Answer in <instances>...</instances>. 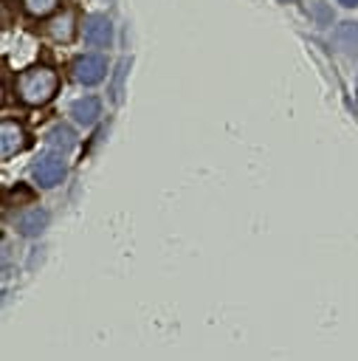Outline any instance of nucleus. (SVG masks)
I'll return each mask as SVG.
<instances>
[{
	"mask_svg": "<svg viewBox=\"0 0 358 361\" xmlns=\"http://www.w3.org/2000/svg\"><path fill=\"white\" fill-rule=\"evenodd\" d=\"M56 93V73L48 68H28L17 79V96L25 104H45Z\"/></svg>",
	"mask_w": 358,
	"mask_h": 361,
	"instance_id": "f257e3e1",
	"label": "nucleus"
},
{
	"mask_svg": "<svg viewBox=\"0 0 358 361\" xmlns=\"http://www.w3.org/2000/svg\"><path fill=\"white\" fill-rule=\"evenodd\" d=\"M104 73H107V59L101 54H82L73 59V76H76V82H82L87 87L99 85L104 79Z\"/></svg>",
	"mask_w": 358,
	"mask_h": 361,
	"instance_id": "f03ea898",
	"label": "nucleus"
},
{
	"mask_svg": "<svg viewBox=\"0 0 358 361\" xmlns=\"http://www.w3.org/2000/svg\"><path fill=\"white\" fill-rule=\"evenodd\" d=\"M31 175H34V180H37L39 186L51 189V186L62 183V178H65V161L56 158V155H42L39 161H34Z\"/></svg>",
	"mask_w": 358,
	"mask_h": 361,
	"instance_id": "7ed1b4c3",
	"label": "nucleus"
},
{
	"mask_svg": "<svg viewBox=\"0 0 358 361\" xmlns=\"http://www.w3.org/2000/svg\"><path fill=\"white\" fill-rule=\"evenodd\" d=\"M82 34L90 45H110L113 39V23L104 14H87L82 23Z\"/></svg>",
	"mask_w": 358,
	"mask_h": 361,
	"instance_id": "20e7f679",
	"label": "nucleus"
},
{
	"mask_svg": "<svg viewBox=\"0 0 358 361\" xmlns=\"http://www.w3.org/2000/svg\"><path fill=\"white\" fill-rule=\"evenodd\" d=\"M23 147H25V130L17 121H8L6 118L0 124V152H3V158H11Z\"/></svg>",
	"mask_w": 358,
	"mask_h": 361,
	"instance_id": "39448f33",
	"label": "nucleus"
},
{
	"mask_svg": "<svg viewBox=\"0 0 358 361\" xmlns=\"http://www.w3.org/2000/svg\"><path fill=\"white\" fill-rule=\"evenodd\" d=\"M333 42H335L344 54L358 56V25H355L352 20L338 23V25H335V31H333Z\"/></svg>",
	"mask_w": 358,
	"mask_h": 361,
	"instance_id": "423d86ee",
	"label": "nucleus"
},
{
	"mask_svg": "<svg viewBox=\"0 0 358 361\" xmlns=\"http://www.w3.org/2000/svg\"><path fill=\"white\" fill-rule=\"evenodd\" d=\"M99 113H101V102L96 96H82V99H76L70 104V116L79 124H93L99 118Z\"/></svg>",
	"mask_w": 358,
	"mask_h": 361,
	"instance_id": "0eeeda50",
	"label": "nucleus"
},
{
	"mask_svg": "<svg viewBox=\"0 0 358 361\" xmlns=\"http://www.w3.org/2000/svg\"><path fill=\"white\" fill-rule=\"evenodd\" d=\"M45 226H48V212H45V209H31V212H25V214L17 220V231H20L23 237H37Z\"/></svg>",
	"mask_w": 358,
	"mask_h": 361,
	"instance_id": "6e6552de",
	"label": "nucleus"
},
{
	"mask_svg": "<svg viewBox=\"0 0 358 361\" xmlns=\"http://www.w3.org/2000/svg\"><path fill=\"white\" fill-rule=\"evenodd\" d=\"M45 144L51 147V149H62V152H68L73 144H76V135H73V130L70 127H54L48 135H45Z\"/></svg>",
	"mask_w": 358,
	"mask_h": 361,
	"instance_id": "1a4fd4ad",
	"label": "nucleus"
},
{
	"mask_svg": "<svg viewBox=\"0 0 358 361\" xmlns=\"http://www.w3.org/2000/svg\"><path fill=\"white\" fill-rule=\"evenodd\" d=\"M48 34H51L56 42H65V39H70V34H73V20H70V14H62V17L51 20V25H48Z\"/></svg>",
	"mask_w": 358,
	"mask_h": 361,
	"instance_id": "9d476101",
	"label": "nucleus"
},
{
	"mask_svg": "<svg viewBox=\"0 0 358 361\" xmlns=\"http://www.w3.org/2000/svg\"><path fill=\"white\" fill-rule=\"evenodd\" d=\"M23 3H25V11L34 14V17H45L56 6V0H23Z\"/></svg>",
	"mask_w": 358,
	"mask_h": 361,
	"instance_id": "9b49d317",
	"label": "nucleus"
},
{
	"mask_svg": "<svg viewBox=\"0 0 358 361\" xmlns=\"http://www.w3.org/2000/svg\"><path fill=\"white\" fill-rule=\"evenodd\" d=\"M124 71H127V59H121L118 68H116V85H113V99H116V102H118V96H121V79H124Z\"/></svg>",
	"mask_w": 358,
	"mask_h": 361,
	"instance_id": "f8f14e48",
	"label": "nucleus"
},
{
	"mask_svg": "<svg viewBox=\"0 0 358 361\" xmlns=\"http://www.w3.org/2000/svg\"><path fill=\"white\" fill-rule=\"evenodd\" d=\"M316 14H319V20H327V8H321V6H319V8H316Z\"/></svg>",
	"mask_w": 358,
	"mask_h": 361,
	"instance_id": "ddd939ff",
	"label": "nucleus"
},
{
	"mask_svg": "<svg viewBox=\"0 0 358 361\" xmlns=\"http://www.w3.org/2000/svg\"><path fill=\"white\" fill-rule=\"evenodd\" d=\"M341 6H347V8H352V6H358V0H338Z\"/></svg>",
	"mask_w": 358,
	"mask_h": 361,
	"instance_id": "4468645a",
	"label": "nucleus"
},
{
	"mask_svg": "<svg viewBox=\"0 0 358 361\" xmlns=\"http://www.w3.org/2000/svg\"><path fill=\"white\" fill-rule=\"evenodd\" d=\"M285 3H293V0H285Z\"/></svg>",
	"mask_w": 358,
	"mask_h": 361,
	"instance_id": "2eb2a0df",
	"label": "nucleus"
}]
</instances>
